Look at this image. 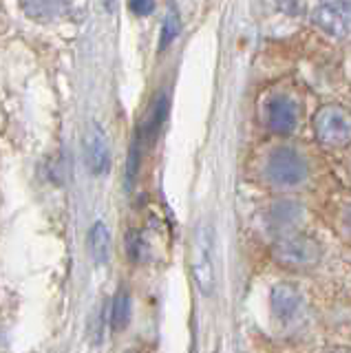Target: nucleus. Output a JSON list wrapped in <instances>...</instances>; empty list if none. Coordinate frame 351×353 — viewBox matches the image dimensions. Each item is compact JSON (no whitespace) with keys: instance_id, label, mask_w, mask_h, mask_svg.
<instances>
[{"instance_id":"nucleus-1","label":"nucleus","mask_w":351,"mask_h":353,"mask_svg":"<svg viewBox=\"0 0 351 353\" xmlns=\"http://www.w3.org/2000/svg\"><path fill=\"white\" fill-rule=\"evenodd\" d=\"M190 265L194 283L203 296H212L217 287V265H214V234L210 225H197L190 248Z\"/></svg>"},{"instance_id":"nucleus-2","label":"nucleus","mask_w":351,"mask_h":353,"mask_svg":"<svg viewBox=\"0 0 351 353\" xmlns=\"http://www.w3.org/2000/svg\"><path fill=\"white\" fill-rule=\"evenodd\" d=\"M307 161L292 146H279L265 161V176L277 185H299L307 179Z\"/></svg>"},{"instance_id":"nucleus-3","label":"nucleus","mask_w":351,"mask_h":353,"mask_svg":"<svg viewBox=\"0 0 351 353\" xmlns=\"http://www.w3.org/2000/svg\"><path fill=\"white\" fill-rule=\"evenodd\" d=\"M314 132L329 148H343L351 141V115L338 106H323L316 113Z\"/></svg>"},{"instance_id":"nucleus-4","label":"nucleus","mask_w":351,"mask_h":353,"mask_svg":"<svg viewBox=\"0 0 351 353\" xmlns=\"http://www.w3.org/2000/svg\"><path fill=\"white\" fill-rule=\"evenodd\" d=\"M274 256L288 268H310V265L321 261V248L312 239L294 234L285 236L274 248Z\"/></svg>"},{"instance_id":"nucleus-5","label":"nucleus","mask_w":351,"mask_h":353,"mask_svg":"<svg viewBox=\"0 0 351 353\" xmlns=\"http://www.w3.org/2000/svg\"><path fill=\"white\" fill-rule=\"evenodd\" d=\"M272 314L285 327H294L305 316V298L299 287L281 283L272 290Z\"/></svg>"},{"instance_id":"nucleus-6","label":"nucleus","mask_w":351,"mask_h":353,"mask_svg":"<svg viewBox=\"0 0 351 353\" xmlns=\"http://www.w3.org/2000/svg\"><path fill=\"white\" fill-rule=\"evenodd\" d=\"M82 148H84V161L86 168H89L95 176H100L108 170L111 165V148H108V137L104 128L97 124V121H91L84 130L82 137Z\"/></svg>"},{"instance_id":"nucleus-7","label":"nucleus","mask_w":351,"mask_h":353,"mask_svg":"<svg viewBox=\"0 0 351 353\" xmlns=\"http://www.w3.org/2000/svg\"><path fill=\"white\" fill-rule=\"evenodd\" d=\"M316 25L334 38H347L351 33V3H325L314 11Z\"/></svg>"},{"instance_id":"nucleus-8","label":"nucleus","mask_w":351,"mask_h":353,"mask_svg":"<svg viewBox=\"0 0 351 353\" xmlns=\"http://www.w3.org/2000/svg\"><path fill=\"white\" fill-rule=\"evenodd\" d=\"M265 121L274 132H292L299 121L294 99L288 95H274L265 104Z\"/></svg>"},{"instance_id":"nucleus-9","label":"nucleus","mask_w":351,"mask_h":353,"mask_svg":"<svg viewBox=\"0 0 351 353\" xmlns=\"http://www.w3.org/2000/svg\"><path fill=\"white\" fill-rule=\"evenodd\" d=\"M166 115H168V97L163 93H159L155 97V102H152V106H150V113H148V117L144 121V126H141V130H139L141 141L152 143L157 139L163 121H166Z\"/></svg>"},{"instance_id":"nucleus-10","label":"nucleus","mask_w":351,"mask_h":353,"mask_svg":"<svg viewBox=\"0 0 351 353\" xmlns=\"http://www.w3.org/2000/svg\"><path fill=\"white\" fill-rule=\"evenodd\" d=\"M89 248H91V256L97 265H106L108 256H111V234H108V228L97 221L91 228L89 234Z\"/></svg>"},{"instance_id":"nucleus-11","label":"nucleus","mask_w":351,"mask_h":353,"mask_svg":"<svg viewBox=\"0 0 351 353\" xmlns=\"http://www.w3.org/2000/svg\"><path fill=\"white\" fill-rule=\"evenodd\" d=\"M128 320H130V296L128 292L119 290L111 305V329L122 331L128 325Z\"/></svg>"},{"instance_id":"nucleus-12","label":"nucleus","mask_w":351,"mask_h":353,"mask_svg":"<svg viewBox=\"0 0 351 353\" xmlns=\"http://www.w3.org/2000/svg\"><path fill=\"white\" fill-rule=\"evenodd\" d=\"M139 163H141V137H139V132H137L133 143H130L128 161H126V179H128V185H133V181L137 179Z\"/></svg>"},{"instance_id":"nucleus-13","label":"nucleus","mask_w":351,"mask_h":353,"mask_svg":"<svg viewBox=\"0 0 351 353\" xmlns=\"http://www.w3.org/2000/svg\"><path fill=\"white\" fill-rule=\"evenodd\" d=\"M179 16H177V11L170 9V14L166 16V20H163V27H161V40H159V49L163 51L168 47V44L177 38V33H179Z\"/></svg>"},{"instance_id":"nucleus-14","label":"nucleus","mask_w":351,"mask_h":353,"mask_svg":"<svg viewBox=\"0 0 351 353\" xmlns=\"http://www.w3.org/2000/svg\"><path fill=\"white\" fill-rule=\"evenodd\" d=\"M144 252H146L144 239H141L137 232H130V234L126 236V254H128V259L139 263L141 259H144Z\"/></svg>"},{"instance_id":"nucleus-15","label":"nucleus","mask_w":351,"mask_h":353,"mask_svg":"<svg viewBox=\"0 0 351 353\" xmlns=\"http://www.w3.org/2000/svg\"><path fill=\"white\" fill-rule=\"evenodd\" d=\"M20 7H23V11H27V14L31 18H36V20L51 18L53 11H58V5H53V3H25V5H20Z\"/></svg>"},{"instance_id":"nucleus-16","label":"nucleus","mask_w":351,"mask_h":353,"mask_svg":"<svg viewBox=\"0 0 351 353\" xmlns=\"http://www.w3.org/2000/svg\"><path fill=\"white\" fill-rule=\"evenodd\" d=\"M128 7H130L133 14H139V16H146V14H150L152 9H155V5H152V3H130Z\"/></svg>"}]
</instances>
